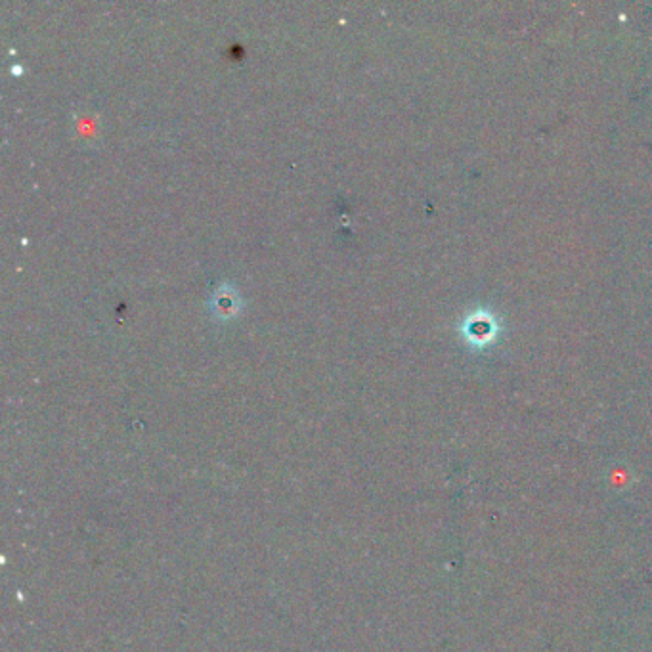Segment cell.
<instances>
[{"label": "cell", "mask_w": 652, "mask_h": 652, "mask_svg": "<svg viewBox=\"0 0 652 652\" xmlns=\"http://www.w3.org/2000/svg\"><path fill=\"white\" fill-rule=\"evenodd\" d=\"M461 333L469 347H490L500 337V320L494 316V312H490L486 308H479L465 318V322L461 324Z\"/></svg>", "instance_id": "6da1fadb"}]
</instances>
